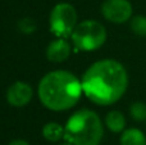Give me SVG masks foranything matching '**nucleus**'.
<instances>
[{
    "label": "nucleus",
    "instance_id": "nucleus-16",
    "mask_svg": "<svg viewBox=\"0 0 146 145\" xmlns=\"http://www.w3.org/2000/svg\"><path fill=\"white\" fill-rule=\"evenodd\" d=\"M62 145H72V144H69V143H67V144H62Z\"/></svg>",
    "mask_w": 146,
    "mask_h": 145
},
{
    "label": "nucleus",
    "instance_id": "nucleus-14",
    "mask_svg": "<svg viewBox=\"0 0 146 145\" xmlns=\"http://www.w3.org/2000/svg\"><path fill=\"white\" fill-rule=\"evenodd\" d=\"M18 27L22 31L23 33H32L33 31L36 30V23L33 19L31 18H23V19L19 21L18 23Z\"/></svg>",
    "mask_w": 146,
    "mask_h": 145
},
{
    "label": "nucleus",
    "instance_id": "nucleus-13",
    "mask_svg": "<svg viewBox=\"0 0 146 145\" xmlns=\"http://www.w3.org/2000/svg\"><path fill=\"white\" fill-rule=\"evenodd\" d=\"M129 114H131L132 120L137 121V122L146 121V104L142 102H135L129 107Z\"/></svg>",
    "mask_w": 146,
    "mask_h": 145
},
{
    "label": "nucleus",
    "instance_id": "nucleus-10",
    "mask_svg": "<svg viewBox=\"0 0 146 145\" xmlns=\"http://www.w3.org/2000/svg\"><path fill=\"white\" fill-rule=\"evenodd\" d=\"M121 145H146V136L139 128H127L121 135Z\"/></svg>",
    "mask_w": 146,
    "mask_h": 145
},
{
    "label": "nucleus",
    "instance_id": "nucleus-6",
    "mask_svg": "<svg viewBox=\"0 0 146 145\" xmlns=\"http://www.w3.org/2000/svg\"><path fill=\"white\" fill-rule=\"evenodd\" d=\"M132 8L128 0H105L101 5V13L104 18L111 23H124L131 19Z\"/></svg>",
    "mask_w": 146,
    "mask_h": 145
},
{
    "label": "nucleus",
    "instance_id": "nucleus-15",
    "mask_svg": "<svg viewBox=\"0 0 146 145\" xmlns=\"http://www.w3.org/2000/svg\"><path fill=\"white\" fill-rule=\"evenodd\" d=\"M9 145H30V144H28L27 141H25V140H13Z\"/></svg>",
    "mask_w": 146,
    "mask_h": 145
},
{
    "label": "nucleus",
    "instance_id": "nucleus-1",
    "mask_svg": "<svg viewBox=\"0 0 146 145\" xmlns=\"http://www.w3.org/2000/svg\"><path fill=\"white\" fill-rule=\"evenodd\" d=\"M85 95L99 105L117 103L128 87V74L122 63L114 59H101L85 72L82 80Z\"/></svg>",
    "mask_w": 146,
    "mask_h": 145
},
{
    "label": "nucleus",
    "instance_id": "nucleus-5",
    "mask_svg": "<svg viewBox=\"0 0 146 145\" xmlns=\"http://www.w3.org/2000/svg\"><path fill=\"white\" fill-rule=\"evenodd\" d=\"M50 31L55 36L66 39L72 35L77 26V12L74 7L62 3L54 7L50 13Z\"/></svg>",
    "mask_w": 146,
    "mask_h": 145
},
{
    "label": "nucleus",
    "instance_id": "nucleus-4",
    "mask_svg": "<svg viewBox=\"0 0 146 145\" xmlns=\"http://www.w3.org/2000/svg\"><path fill=\"white\" fill-rule=\"evenodd\" d=\"M71 39L76 46V50H96L106 41V30L98 21L87 19L76 26Z\"/></svg>",
    "mask_w": 146,
    "mask_h": 145
},
{
    "label": "nucleus",
    "instance_id": "nucleus-3",
    "mask_svg": "<svg viewBox=\"0 0 146 145\" xmlns=\"http://www.w3.org/2000/svg\"><path fill=\"white\" fill-rule=\"evenodd\" d=\"M64 130V139L72 145H100L104 136L100 117L90 109H81L72 114Z\"/></svg>",
    "mask_w": 146,
    "mask_h": 145
},
{
    "label": "nucleus",
    "instance_id": "nucleus-7",
    "mask_svg": "<svg viewBox=\"0 0 146 145\" xmlns=\"http://www.w3.org/2000/svg\"><path fill=\"white\" fill-rule=\"evenodd\" d=\"M32 87L23 81H17L8 87L7 100L13 107H25L32 99Z\"/></svg>",
    "mask_w": 146,
    "mask_h": 145
},
{
    "label": "nucleus",
    "instance_id": "nucleus-9",
    "mask_svg": "<svg viewBox=\"0 0 146 145\" xmlns=\"http://www.w3.org/2000/svg\"><path fill=\"white\" fill-rule=\"evenodd\" d=\"M126 117L122 112L119 110H111L106 114L105 117V125L111 132L119 134L123 132L126 128Z\"/></svg>",
    "mask_w": 146,
    "mask_h": 145
},
{
    "label": "nucleus",
    "instance_id": "nucleus-12",
    "mask_svg": "<svg viewBox=\"0 0 146 145\" xmlns=\"http://www.w3.org/2000/svg\"><path fill=\"white\" fill-rule=\"evenodd\" d=\"M131 30L135 35L146 37V17L145 15H135L131 18Z\"/></svg>",
    "mask_w": 146,
    "mask_h": 145
},
{
    "label": "nucleus",
    "instance_id": "nucleus-8",
    "mask_svg": "<svg viewBox=\"0 0 146 145\" xmlns=\"http://www.w3.org/2000/svg\"><path fill=\"white\" fill-rule=\"evenodd\" d=\"M71 55V46L64 39L58 37L46 48V58L53 63H60Z\"/></svg>",
    "mask_w": 146,
    "mask_h": 145
},
{
    "label": "nucleus",
    "instance_id": "nucleus-11",
    "mask_svg": "<svg viewBox=\"0 0 146 145\" xmlns=\"http://www.w3.org/2000/svg\"><path fill=\"white\" fill-rule=\"evenodd\" d=\"M64 127L56 122H49L42 127V136L51 143H56L60 139H64Z\"/></svg>",
    "mask_w": 146,
    "mask_h": 145
},
{
    "label": "nucleus",
    "instance_id": "nucleus-2",
    "mask_svg": "<svg viewBox=\"0 0 146 145\" xmlns=\"http://www.w3.org/2000/svg\"><path fill=\"white\" fill-rule=\"evenodd\" d=\"M82 91L80 80L71 72L63 69L46 73L38 84V98L42 105L55 112L74 107Z\"/></svg>",
    "mask_w": 146,
    "mask_h": 145
}]
</instances>
